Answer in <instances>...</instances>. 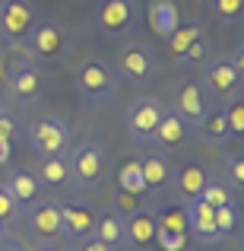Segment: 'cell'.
<instances>
[{
	"instance_id": "32",
	"label": "cell",
	"mask_w": 244,
	"mask_h": 251,
	"mask_svg": "<svg viewBox=\"0 0 244 251\" xmlns=\"http://www.w3.org/2000/svg\"><path fill=\"white\" fill-rule=\"evenodd\" d=\"M155 245H162V251H184V248H187V235L168 232V229L155 226Z\"/></svg>"
},
{
	"instance_id": "33",
	"label": "cell",
	"mask_w": 244,
	"mask_h": 251,
	"mask_svg": "<svg viewBox=\"0 0 244 251\" xmlns=\"http://www.w3.org/2000/svg\"><path fill=\"white\" fill-rule=\"evenodd\" d=\"M16 134H19V121H16V115H13V111H3V108H0V140L13 143V140H16Z\"/></svg>"
},
{
	"instance_id": "20",
	"label": "cell",
	"mask_w": 244,
	"mask_h": 251,
	"mask_svg": "<svg viewBox=\"0 0 244 251\" xmlns=\"http://www.w3.org/2000/svg\"><path fill=\"white\" fill-rule=\"evenodd\" d=\"M140 172H143V181H146V191H159L171 181V162L162 150H153L149 156H143Z\"/></svg>"
},
{
	"instance_id": "22",
	"label": "cell",
	"mask_w": 244,
	"mask_h": 251,
	"mask_svg": "<svg viewBox=\"0 0 244 251\" xmlns=\"http://www.w3.org/2000/svg\"><path fill=\"white\" fill-rule=\"evenodd\" d=\"M35 178L42 184H51V188H64V184H70V181H73V175H70V156H42Z\"/></svg>"
},
{
	"instance_id": "39",
	"label": "cell",
	"mask_w": 244,
	"mask_h": 251,
	"mask_svg": "<svg viewBox=\"0 0 244 251\" xmlns=\"http://www.w3.org/2000/svg\"><path fill=\"white\" fill-rule=\"evenodd\" d=\"M3 232H6V223H3V220H0V239H3Z\"/></svg>"
},
{
	"instance_id": "12",
	"label": "cell",
	"mask_w": 244,
	"mask_h": 251,
	"mask_svg": "<svg viewBox=\"0 0 244 251\" xmlns=\"http://www.w3.org/2000/svg\"><path fill=\"white\" fill-rule=\"evenodd\" d=\"M175 111L187 124H200L203 115H206V89H203V83L187 80L184 86H177V92H175Z\"/></svg>"
},
{
	"instance_id": "38",
	"label": "cell",
	"mask_w": 244,
	"mask_h": 251,
	"mask_svg": "<svg viewBox=\"0 0 244 251\" xmlns=\"http://www.w3.org/2000/svg\"><path fill=\"white\" fill-rule=\"evenodd\" d=\"M13 159V143H6V140H0V166H6V162Z\"/></svg>"
},
{
	"instance_id": "27",
	"label": "cell",
	"mask_w": 244,
	"mask_h": 251,
	"mask_svg": "<svg viewBox=\"0 0 244 251\" xmlns=\"http://www.w3.org/2000/svg\"><path fill=\"white\" fill-rule=\"evenodd\" d=\"M155 226L168 229V232H181L187 235V216H184V207H165L155 213Z\"/></svg>"
},
{
	"instance_id": "37",
	"label": "cell",
	"mask_w": 244,
	"mask_h": 251,
	"mask_svg": "<svg viewBox=\"0 0 244 251\" xmlns=\"http://www.w3.org/2000/svg\"><path fill=\"white\" fill-rule=\"evenodd\" d=\"M80 251H111V248L95 235H86V239H80Z\"/></svg>"
},
{
	"instance_id": "11",
	"label": "cell",
	"mask_w": 244,
	"mask_h": 251,
	"mask_svg": "<svg viewBox=\"0 0 244 251\" xmlns=\"http://www.w3.org/2000/svg\"><path fill=\"white\" fill-rule=\"evenodd\" d=\"M64 42H67V35H64V29L57 23H51V19H44V23H35L29 32V48L35 57H44V61H51V57H57L64 51Z\"/></svg>"
},
{
	"instance_id": "15",
	"label": "cell",
	"mask_w": 244,
	"mask_h": 251,
	"mask_svg": "<svg viewBox=\"0 0 244 251\" xmlns=\"http://www.w3.org/2000/svg\"><path fill=\"white\" fill-rule=\"evenodd\" d=\"M187 127H190V124L184 121L175 108H171V111L165 108L162 118H159V127H155L153 143H155V147H162V150H175V147H181V143L187 140Z\"/></svg>"
},
{
	"instance_id": "6",
	"label": "cell",
	"mask_w": 244,
	"mask_h": 251,
	"mask_svg": "<svg viewBox=\"0 0 244 251\" xmlns=\"http://www.w3.org/2000/svg\"><path fill=\"white\" fill-rule=\"evenodd\" d=\"M162 111H165V105L155 96L136 99L133 108L127 111V134H130V140H133V143H153Z\"/></svg>"
},
{
	"instance_id": "30",
	"label": "cell",
	"mask_w": 244,
	"mask_h": 251,
	"mask_svg": "<svg viewBox=\"0 0 244 251\" xmlns=\"http://www.w3.org/2000/svg\"><path fill=\"white\" fill-rule=\"evenodd\" d=\"M206 57H209V45H206V38H197V42H190L187 48H184V54H177L175 57V64H206Z\"/></svg>"
},
{
	"instance_id": "4",
	"label": "cell",
	"mask_w": 244,
	"mask_h": 251,
	"mask_svg": "<svg viewBox=\"0 0 244 251\" xmlns=\"http://www.w3.org/2000/svg\"><path fill=\"white\" fill-rule=\"evenodd\" d=\"M35 25V10L29 0H0V42H25Z\"/></svg>"
},
{
	"instance_id": "36",
	"label": "cell",
	"mask_w": 244,
	"mask_h": 251,
	"mask_svg": "<svg viewBox=\"0 0 244 251\" xmlns=\"http://www.w3.org/2000/svg\"><path fill=\"white\" fill-rule=\"evenodd\" d=\"M228 178L235 181V188H244V156H232L228 159Z\"/></svg>"
},
{
	"instance_id": "29",
	"label": "cell",
	"mask_w": 244,
	"mask_h": 251,
	"mask_svg": "<svg viewBox=\"0 0 244 251\" xmlns=\"http://www.w3.org/2000/svg\"><path fill=\"white\" fill-rule=\"evenodd\" d=\"M213 13L225 25H235L241 19V13H244V0H213Z\"/></svg>"
},
{
	"instance_id": "28",
	"label": "cell",
	"mask_w": 244,
	"mask_h": 251,
	"mask_svg": "<svg viewBox=\"0 0 244 251\" xmlns=\"http://www.w3.org/2000/svg\"><path fill=\"white\" fill-rule=\"evenodd\" d=\"M200 197H203L206 203H213V207H222V203L235 201V197H232V191H228V184H225V181H213V178H209V181L203 184Z\"/></svg>"
},
{
	"instance_id": "18",
	"label": "cell",
	"mask_w": 244,
	"mask_h": 251,
	"mask_svg": "<svg viewBox=\"0 0 244 251\" xmlns=\"http://www.w3.org/2000/svg\"><path fill=\"white\" fill-rule=\"evenodd\" d=\"M29 226H32V232H38L42 239L61 235V201H42L29 213Z\"/></svg>"
},
{
	"instance_id": "14",
	"label": "cell",
	"mask_w": 244,
	"mask_h": 251,
	"mask_svg": "<svg viewBox=\"0 0 244 251\" xmlns=\"http://www.w3.org/2000/svg\"><path fill=\"white\" fill-rule=\"evenodd\" d=\"M124 229H127V245L149 248L155 242V213L149 207H136L133 213L124 216Z\"/></svg>"
},
{
	"instance_id": "23",
	"label": "cell",
	"mask_w": 244,
	"mask_h": 251,
	"mask_svg": "<svg viewBox=\"0 0 244 251\" xmlns=\"http://www.w3.org/2000/svg\"><path fill=\"white\" fill-rule=\"evenodd\" d=\"M203 35V23H177V29L171 32L165 42H168V54L171 61H175L177 54H184V48H187L190 42H197V38Z\"/></svg>"
},
{
	"instance_id": "31",
	"label": "cell",
	"mask_w": 244,
	"mask_h": 251,
	"mask_svg": "<svg viewBox=\"0 0 244 251\" xmlns=\"http://www.w3.org/2000/svg\"><path fill=\"white\" fill-rule=\"evenodd\" d=\"M225 121H228V134L232 137H244V102L235 99L225 108Z\"/></svg>"
},
{
	"instance_id": "16",
	"label": "cell",
	"mask_w": 244,
	"mask_h": 251,
	"mask_svg": "<svg viewBox=\"0 0 244 251\" xmlns=\"http://www.w3.org/2000/svg\"><path fill=\"white\" fill-rule=\"evenodd\" d=\"M3 188L10 191V197L22 207V203H35L38 201V191H42V181L35 178V172L29 169H13L10 175H6Z\"/></svg>"
},
{
	"instance_id": "9",
	"label": "cell",
	"mask_w": 244,
	"mask_h": 251,
	"mask_svg": "<svg viewBox=\"0 0 244 251\" xmlns=\"http://www.w3.org/2000/svg\"><path fill=\"white\" fill-rule=\"evenodd\" d=\"M153 67H155V61H153V54H149L146 45H130V48H124L121 54H117L114 74L121 76V80L143 83V80H149Z\"/></svg>"
},
{
	"instance_id": "5",
	"label": "cell",
	"mask_w": 244,
	"mask_h": 251,
	"mask_svg": "<svg viewBox=\"0 0 244 251\" xmlns=\"http://www.w3.org/2000/svg\"><path fill=\"white\" fill-rule=\"evenodd\" d=\"M105 169H108V156H105V150L98 147L95 140L80 143V147L73 150V156H70V175H73V181L83 184V188L102 181Z\"/></svg>"
},
{
	"instance_id": "10",
	"label": "cell",
	"mask_w": 244,
	"mask_h": 251,
	"mask_svg": "<svg viewBox=\"0 0 244 251\" xmlns=\"http://www.w3.org/2000/svg\"><path fill=\"white\" fill-rule=\"evenodd\" d=\"M95 210L89 203H67L61 201V235H70V239H86L95 229Z\"/></svg>"
},
{
	"instance_id": "8",
	"label": "cell",
	"mask_w": 244,
	"mask_h": 251,
	"mask_svg": "<svg viewBox=\"0 0 244 251\" xmlns=\"http://www.w3.org/2000/svg\"><path fill=\"white\" fill-rule=\"evenodd\" d=\"M241 70L235 67L232 61H225V57H216V61L206 64V86L203 89L209 92V96L216 99H228V96H238L241 92Z\"/></svg>"
},
{
	"instance_id": "13",
	"label": "cell",
	"mask_w": 244,
	"mask_h": 251,
	"mask_svg": "<svg viewBox=\"0 0 244 251\" xmlns=\"http://www.w3.org/2000/svg\"><path fill=\"white\" fill-rule=\"evenodd\" d=\"M10 92L16 102H35L42 96V74L29 61H16L10 67Z\"/></svg>"
},
{
	"instance_id": "25",
	"label": "cell",
	"mask_w": 244,
	"mask_h": 251,
	"mask_svg": "<svg viewBox=\"0 0 244 251\" xmlns=\"http://www.w3.org/2000/svg\"><path fill=\"white\" fill-rule=\"evenodd\" d=\"M200 127H203V137H206L209 143H225L228 137V121H225V108H216V111H206L203 115V121H200Z\"/></svg>"
},
{
	"instance_id": "3",
	"label": "cell",
	"mask_w": 244,
	"mask_h": 251,
	"mask_svg": "<svg viewBox=\"0 0 244 251\" xmlns=\"http://www.w3.org/2000/svg\"><path fill=\"white\" fill-rule=\"evenodd\" d=\"M136 0H98L95 6V29L108 38L127 35L136 29Z\"/></svg>"
},
{
	"instance_id": "2",
	"label": "cell",
	"mask_w": 244,
	"mask_h": 251,
	"mask_svg": "<svg viewBox=\"0 0 244 251\" xmlns=\"http://www.w3.org/2000/svg\"><path fill=\"white\" fill-rule=\"evenodd\" d=\"M29 140L42 156H67L70 124L57 115H42L29 124Z\"/></svg>"
},
{
	"instance_id": "26",
	"label": "cell",
	"mask_w": 244,
	"mask_h": 251,
	"mask_svg": "<svg viewBox=\"0 0 244 251\" xmlns=\"http://www.w3.org/2000/svg\"><path fill=\"white\" fill-rule=\"evenodd\" d=\"M117 188L130 191V194H146V181H143V172H140V159H130L121 166V175H117Z\"/></svg>"
},
{
	"instance_id": "24",
	"label": "cell",
	"mask_w": 244,
	"mask_h": 251,
	"mask_svg": "<svg viewBox=\"0 0 244 251\" xmlns=\"http://www.w3.org/2000/svg\"><path fill=\"white\" fill-rule=\"evenodd\" d=\"M238 229H241V207H238V201H228V203H222V207H216V232H219L222 239L235 235Z\"/></svg>"
},
{
	"instance_id": "7",
	"label": "cell",
	"mask_w": 244,
	"mask_h": 251,
	"mask_svg": "<svg viewBox=\"0 0 244 251\" xmlns=\"http://www.w3.org/2000/svg\"><path fill=\"white\" fill-rule=\"evenodd\" d=\"M184 216H187V229L194 232V239L200 245H216L222 242V235L216 232V207L206 203L203 197L184 201Z\"/></svg>"
},
{
	"instance_id": "19",
	"label": "cell",
	"mask_w": 244,
	"mask_h": 251,
	"mask_svg": "<svg viewBox=\"0 0 244 251\" xmlns=\"http://www.w3.org/2000/svg\"><path fill=\"white\" fill-rule=\"evenodd\" d=\"M92 235H95V239H102L111 251L127 248V229H124V216L121 213H98Z\"/></svg>"
},
{
	"instance_id": "34",
	"label": "cell",
	"mask_w": 244,
	"mask_h": 251,
	"mask_svg": "<svg viewBox=\"0 0 244 251\" xmlns=\"http://www.w3.org/2000/svg\"><path fill=\"white\" fill-rule=\"evenodd\" d=\"M114 203H117V210H121V216H127V213H133L136 207H143V197H140V194H130V191H121V188H117V197H114Z\"/></svg>"
},
{
	"instance_id": "1",
	"label": "cell",
	"mask_w": 244,
	"mask_h": 251,
	"mask_svg": "<svg viewBox=\"0 0 244 251\" xmlns=\"http://www.w3.org/2000/svg\"><path fill=\"white\" fill-rule=\"evenodd\" d=\"M76 89H80L86 105H98V102H105V99H111L114 89H117L114 67H111L108 61H102V57L83 61L80 70H76Z\"/></svg>"
},
{
	"instance_id": "21",
	"label": "cell",
	"mask_w": 244,
	"mask_h": 251,
	"mask_svg": "<svg viewBox=\"0 0 244 251\" xmlns=\"http://www.w3.org/2000/svg\"><path fill=\"white\" fill-rule=\"evenodd\" d=\"M177 23H181V13L175 0H149V25L155 35L168 38L177 29Z\"/></svg>"
},
{
	"instance_id": "17",
	"label": "cell",
	"mask_w": 244,
	"mask_h": 251,
	"mask_svg": "<svg viewBox=\"0 0 244 251\" xmlns=\"http://www.w3.org/2000/svg\"><path fill=\"white\" fill-rule=\"evenodd\" d=\"M171 178H175V188H177V194H181L184 201H194V197H200L203 184L209 181L206 169H203L200 162H184L181 169H171Z\"/></svg>"
},
{
	"instance_id": "40",
	"label": "cell",
	"mask_w": 244,
	"mask_h": 251,
	"mask_svg": "<svg viewBox=\"0 0 244 251\" xmlns=\"http://www.w3.org/2000/svg\"><path fill=\"white\" fill-rule=\"evenodd\" d=\"M42 251H57V248H42Z\"/></svg>"
},
{
	"instance_id": "35",
	"label": "cell",
	"mask_w": 244,
	"mask_h": 251,
	"mask_svg": "<svg viewBox=\"0 0 244 251\" xmlns=\"http://www.w3.org/2000/svg\"><path fill=\"white\" fill-rule=\"evenodd\" d=\"M16 213H19V203L10 197V191H6V188H0V220L10 223Z\"/></svg>"
}]
</instances>
